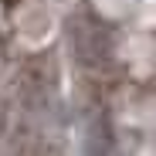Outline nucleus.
I'll list each match as a JSON object with an SVG mask.
<instances>
[]
</instances>
